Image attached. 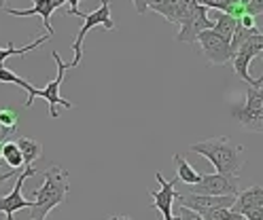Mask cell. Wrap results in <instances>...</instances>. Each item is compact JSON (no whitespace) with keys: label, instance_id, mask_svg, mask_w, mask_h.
Returning a JSON list of instances; mask_svg holds the SVG:
<instances>
[{"label":"cell","instance_id":"obj_1","mask_svg":"<svg viewBox=\"0 0 263 220\" xmlns=\"http://www.w3.org/2000/svg\"><path fill=\"white\" fill-rule=\"evenodd\" d=\"M191 152L206 157L219 174L238 178L242 167L246 163V148L242 144H236L227 138V135H217V138H208L202 142L191 144Z\"/></svg>","mask_w":263,"mask_h":220},{"label":"cell","instance_id":"obj_2","mask_svg":"<svg viewBox=\"0 0 263 220\" xmlns=\"http://www.w3.org/2000/svg\"><path fill=\"white\" fill-rule=\"evenodd\" d=\"M70 191V176L66 169L60 165H49L45 169V182L41 184V189L32 193L34 201H32L30 216L32 220H45L49 212L62 206L66 195Z\"/></svg>","mask_w":263,"mask_h":220},{"label":"cell","instance_id":"obj_3","mask_svg":"<svg viewBox=\"0 0 263 220\" xmlns=\"http://www.w3.org/2000/svg\"><path fill=\"white\" fill-rule=\"evenodd\" d=\"M51 57H53V62L58 64V76H55V81L47 83V87H45V89H34V91H32V95L26 97V102H24V108H30L32 104H34V99H36V97H43V99L47 102L49 116H51V118H58V116H60V114H58V106H64L66 110H70V108H72V102H68L66 97L60 95V87H62L64 76H66V68H70V66L66 64V62H62V57H60L58 51H53Z\"/></svg>","mask_w":263,"mask_h":220},{"label":"cell","instance_id":"obj_4","mask_svg":"<svg viewBox=\"0 0 263 220\" xmlns=\"http://www.w3.org/2000/svg\"><path fill=\"white\" fill-rule=\"evenodd\" d=\"M232 116L242 129L253 133H263V85H259V87H251L249 85L244 104L234 106Z\"/></svg>","mask_w":263,"mask_h":220},{"label":"cell","instance_id":"obj_5","mask_svg":"<svg viewBox=\"0 0 263 220\" xmlns=\"http://www.w3.org/2000/svg\"><path fill=\"white\" fill-rule=\"evenodd\" d=\"M96 26H102V28H106V30H115V28H117V26H115V22H112V17H110V3H108V0H104V3L98 7L96 11L85 13L83 26H81L77 38H74V43H72L74 59L68 64L70 68H77V66L81 64V57H83V41H85V36H87V32H89L91 28H96Z\"/></svg>","mask_w":263,"mask_h":220},{"label":"cell","instance_id":"obj_6","mask_svg":"<svg viewBox=\"0 0 263 220\" xmlns=\"http://www.w3.org/2000/svg\"><path fill=\"white\" fill-rule=\"evenodd\" d=\"M259 53H263V34H261V32L246 41V43L238 49V53L234 55V59H232V66H234L236 76H240L246 85H251V87H259V85H263V76H261V78H253L251 72H249L251 59L257 57Z\"/></svg>","mask_w":263,"mask_h":220},{"label":"cell","instance_id":"obj_7","mask_svg":"<svg viewBox=\"0 0 263 220\" xmlns=\"http://www.w3.org/2000/svg\"><path fill=\"white\" fill-rule=\"evenodd\" d=\"M212 28H215V22L208 19V9L197 3L189 11V15L185 17V22L180 24V30L176 34V41L193 45V43H197V38H200V34L204 30H212Z\"/></svg>","mask_w":263,"mask_h":220},{"label":"cell","instance_id":"obj_8","mask_svg":"<svg viewBox=\"0 0 263 220\" xmlns=\"http://www.w3.org/2000/svg\"><path fill=\"white\" fill-rule=\"evenodd\" d=\"M197 45H200L206 62L212 64V66H223V64L234 59L232 45H229V41L221 38L215 30H204L200 34V38H197Z\"/></svg>","mask_w":263,"mask_h":220},{"label":"cell","instance_id":"obj_9","mask_svg":"<svg viewBox=\"0 0 263 220\" xmlns=\"http://www.w3.org/2000/svg\"><path fill=\"white\" fill-rule=\"evenodd\" d=\"M189 193L195 195H238L240 186H238V178L234 176H225V174H206L202 176L200 182L195 184H187Z\"/></svg>","mask_w":263,"mask_h":220},{"label":"cell","instance_id":"obj_10","mask_svg":"<svg viewBox=\"0 0 263 220\" xmlns=\"http://www.w3.org/2000/svg\"><path fill=\"white\" fill-rule=\"evenodd\" d=\"M39 169L34 165H26L24 172L17 176V182H15V189L7 195V197H0V212L7 214V220H15V212L20 210H30L32 208V201H26L22 197V186H24V180L34 176Z\"/></svg>","mask_w":263,"mask_h":220},{"label":"cell","instance_id":"obj_11","mask_svg":"<svg viewBox=\"0 0 263 220\" xmlns=\"http://www.w3.org/2000/svg\"><path fill=\"white\" fill-rule=\"evenodd\" d=\"M238 195H176V199L180 201V206H185L197 214H204L208 210H215V208H234Z\"/></svg>","mask_w":263,"mask_h":220},{"label":"cell","instance_id":"obj_12","mask_svg":"<svg viewBox=\"0 0 263 220\" xmlns=\"http://www.w3.org/2000/svg\"><path fill=\"white\" fill-rule=\"evenodd\" d=\"M155 178H157V182H159V186L161 189L159 191H149V197H151V208H155V210H159L161 214H163V220H170L172 218V206H174V199H176V182H178V178H174V180H166L159 172L155 174Z\"/></svg>","mask_w":263,"mask_h":220},{"label":"cell","instance_id":"obj_13","mask_svg":"<svg viewBox=\"0 0 263 220\" xmlns=\"http://www.w3.org/2000/svg\"><path fill=\"white\" fill-rule=\"evenodd\" d=\"M62 5H66L64 0H34V5L30 9H9L5 7V11L9 15H20V17H28V15H39L43 19V26L47 28L49 34H55L53 32V26H51V15L55 9H60Z\"/></svg>","mask_w":263,"mask_h":220},{"label":"cell","instance_id":"obj_14","mask_svg":"<svg viewBox=\"0 0 263 220\" xmlns=\"http://www.w3.org/2000/svg\"><path fill=\"white\" fill-rule=\"evenodd\" d=\"M255 208H263V186L261 184H253V186H249V189L240 191L232 210L244 216L246 212H251Z\"/></svg>","mask_w":263,"mask_h":220},{"label":"cell","instance_id":"obj_15","mask_svg":"<svg viewBox=\"0 0 263 220\" xmlns=\"http://www.w3.org/2000/svg\"><path fill=\"white\" fill-rule=\"evenodd\" d=\"M174 165H176V178L183 184H195L202 180V174L183 157V155H174Z\"/></svg>","mask_w":263,"mask_h":220},{"label":"cell","instance_id":"obj_16","mask_svg":"<svg viewBox=\"0 0 263 220\" xmlns=\"http://www.w3.org/2000/svg\"><path fill=\"white\" fill-rule=\"evenodd\" d=\"M236 28H238V19H236L234 15H229V13H219L217 22H215V28H212V30H215L221 38H225V41L232 43Z\"/></svg>","mask_w":263,"mask_h":220},{"label":"cell","instance_id":"obj_17","mask_svg":"<svg viewBox=\"0 0 263 220\" xmlns=\"http://www.w3.org/2000/svg\"><path fill=\"white\" fill-rule=\"evenodd\" d=\"M49 38H51V34H43L41 38H36L32 45H26V47H22V49H15V45L13 43H9L7 45V49H0V66H5V59L7 57H11V55H17V57H24L28 51H34L36 47H41L43 43H47Z\"/></svg>","mask_w":263,"mask_h":220},{"label":"cell","instance_id":"obj_18","mask_svg":"<svg viewBox=\"0 0 263 220\" xmlns=\"http://www.w3.org/2000/svg\"><path fill=\"white\" fill-rule=\"evenodd\" d=\"M17 144L24 152V161L26 165H34V161H39L43 157V144L39 140L32 138H17Z\"/></svg>","mask_w":263,"mask_h":220},{"label":"cell","instance_id":"obj_19","mask_svg":"<svg viewBox=\"0 0 263 220\" xmlns=\"http://www.w3.org/2000/svg\"><path fill=\"white\" fill-rule=\"evenodd\" d=\"M3 161L9 165V167H15V169H20L26 161H24V152L17 144V140H11L5 144V152H3Z\"/></svg>","mask_w":263,"mask_h":220},{"label":"cell","instance_id":"obj_20","mask_svg":"<svg viewBox=\"0 0 263 220\" xmlns=\"http://www.w3.org/2000/svg\"><path fill=\"white\" fill-rule=\"evenodd\" d=\"M0 83H13V85H20L22 89H26V93H28V97L32 95V91H34L36 87H32V85L28 83V81H24L22 76H17L15 72H11L9 68H5V66H0Z\"/></svg>","mask_w":263,"mask_h":220},{"label":"cell","instance_id":"obj_21","mask_svg":"<svg viewBox=\"0 0 263 220\" xmlns=\"http://www.w3.org/2000/svg\"><path fill=\"white\" fill-rule=\"evenodd\" d=\"M202 216H204V220H240V218H244L242 214L234 212L232 208H215V210L204 212Z\"/></svg>","mask_w":263,"mask_h":220},{"label":"cell","instance_id":"obj_22","mask_svg":"<svg viewBox=\"0 0 263 220\" xmlns=\"http://www.w3.org/2000/svg\"><path fill=\"white\" fill-rule=\"evenodd\" d=\"M17 112L11 110V108H0V123L7 125V127H17Z\"/></svg>","mask_w":263,"mask_h":220},{"label":"cell","instance_id":"obj_23","mask_svg":"<svg viewBox=\"0 0 263 220\" xmlns=\"http://www.w3.org/2000/svg\"><path fill=\"white\" fill-rule=\"evenodd\" d=\"M11 140H17V127H7L0 123V144H7Z\"/></svg>","mask_w":263,"mask_h":220},{"label":"cell","instance_id":"obj_24","mask_svg":"<svg viewBox=\"0 0 263 220\" xmlns=\"http://www.w3.org/2000/svg\"><path fill=\"white\" fill-rule=\"evenodd\" d=\"M178 216H180V220H204L202 214H197V212H193V210H189L185 206L178 208Z\"/></svg>","mask_w":263,"mask_h":220},{"label":"cell","instance_id":"obj_25","mask_svg":"<svg viewBox=\"0 0 263 220\" xmlns=\"http://www.w3.org/2000/svg\"><path fill=\"white\" fill-rule=\"evenodd\" d=\"M246 11L255 17L263 15V0H249V3H246Z\"/></svg>","mask_w":263,"mask_h":220},{"label":"cell","instance_id":"obj_26","mask_svg":"<svg viewBox=\"0 0 263 220\" xmlns=\"http://www.w3.org/2000/svg\"><path fill=\"white\" fill-rule=\"evenodd\" d=\"M66 5H68V13L74 15V17H85V13H81L79 11V5H81V0H64Z\"/></svg>","mask_w":263,"mask_h":220},{"label":"cell","instance_id":"obj_27","mask_svg":"<svg viewBox=\"0 0 263 220\" xmlns=\"http://www.w3.org/2000/svg\"><path fill=\"white\" fill-rule=\"evenodd\" d=\"M22 172L20 169H15V167H11V169H7V172H3V169H0V186H3L9 178H13V176H20Z\"/></svg>","mask_w":263,"mask_h":220},{"label":"cell","instance_id":"obj_28","mask_svg":"<svg viewBox=\"0 0 263 220\" xmlns=\"http://www.w3.org/2000/svg\"><path fill=\"white\" fill-rule=\"evenodd\" d=\"M244 218H246V220H263V208H255V210H251V212H246Z\"/></svg>","mask_w":263,"mask_h":220},{"label":"cell","instance_id":"obj_29","mask_svg":"<svg viewBox=\"0 0 263 220\" xmlns=\"http://www.w3.org/2000/svg\"><path fill=\"white\" fill-rule=\"evenodd\" d=\"M132 3H134L138 15H144L146 11H149V0H132Z\"/></svg>","mask_w":263,"mask_h":220},{"label":"cell","instance_id":"obj_30","mask_svg":"<svg viewBox=\"0 0 263 220\" xmlns=\"http://www.w3.org/2000/svg\"><path fill=\"white\" fill-rule=\"evenodd\" d=\"M106 220H132L129 216H108Z\"/></svg>","mask_w":263,"mask_h":220},{"label":"cell","instance_id":"obj_31","mask_svg":"<svg viewBox=\"0 0 263 220\" xmlns=\"http://www.w3.org/2000/svg\"><path fill=\"white\" fill-rule=\"evenodd\" d=\"M3 152H5V144H0V161H3Z\"/></svg>","mask_w":263,"mask_h":220},{"label":"cell","instance_id":"obj_32","mask_svg":"<svg viewBox=\"0 0 263 220\" xmlns=\"http://www.w3.org/2000/svg\"><path fill=\"white\" fill-rule=\"evenodd\" d=\"M0 5H3V9L7 7V0H0Z\"/></svg>","mask_w":263,"mask_h":220},{"label":"cell","instance_id":"obj_33","mask_svg":"<svg viewBox=\"0 0 263 220\" xmlns=\"http://www.w3.org/2000/svg\"><path fill=\"white\" fill-rule=\"evenodd\" d=\"M242 3H244V5H246V3H249V0H242Z\"/></svg>","mask_w":263,"mask_h":220},{"label":"cell","instance_id":"obj_34","mask_svg":"<svg viewBox=\"0 0 263 220\" xmlns=\"http://www.w3.org/2000/svg\"><path fill=\"white\" fill-rule=\"evenodd\" d=\"M240 220H246V218H240Z\"/></svg>","mask_w":263,"mask_h":220},{"label":"cell","instance_id":"obj_35","mask_svg":"<svg viewBox=\"0 0 263 220\" xmlns=\"http://www.w3.org/2000/svg\"><path fill=\"white\" fill-rule=\"evenodd\" d=\"M0 9H3V5H0Z\"/></svg>","mask_w":263,"mask_h":220}]
</instances>
